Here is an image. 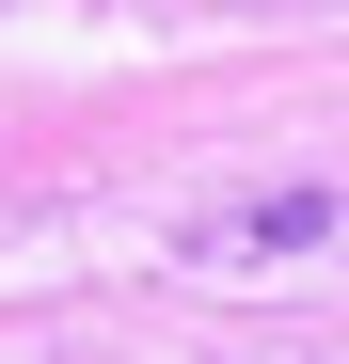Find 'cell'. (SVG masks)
<instances>
[{
	"mask_svg": "<svg viewBox=\"0 0 349 364\" xmlns=\"http://www.w3.org/2000/svg\"><path fill=\"white\" fill-rule=\"evenodd\" d=\"M318 222H333L318 191H286V206H254V222H239V254H286V237H318Z\"/></svg>",
	"mask_w": 349,
	"mask_h": 364,
	"instance_id": "cell-1",
	"label": "cell"
}]
</instances>
